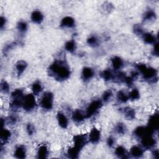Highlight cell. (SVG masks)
Masks as SVG:
<instances>
[{"mask_svg":"<svg viewBox=\"0 0 159 159\" xmlns=\"http://www.w3.org/2000/svg\"><path fill=\"white\" fill-rule=\"evenodd\" d=\"M50 73L55 78L64 80L70 76L68 67L62 61H57L50 67Z\"/></svg>","mask_w":159,"mask_h":159,"instance_id":"6da1fadb","label":"cell"},{"mask_svg":"<svg viewBox=\"0 0 159 159\" xmlns=\"http://www.w3.org/2000/svg\"><path fill=\"white\" fill-rule=\"evenodd\" d=\"M35 96L34 94H28V95L24 96L22 102V107L24 108V110L29 111L33 110L35 107Z\"/></svg>","mask_w":159,"mask_h":159,"instance_id":"7a4b0ae2","label":"cell"},{"mask_svg":"<svg viewBox=\"0 0 159 159\" xmlns=\"http://www.w3.org/2000/svg\"><path fill=\"white\" fill-rule=\"evenodd\" d=\"M54 96L50 92H46L43 94L40 99V105L44 110H51L53 106Z\"/></svg>","mask_w":159,"mask_h":159,"instance_id":"3957f363","label":"cell"},{"mask_svg":"<svg viewBox=\"0 0 159 159\" xmlns=\"http://www.w3.org/2000/svg\"><path fill=\"white\" fill-rule=\"evenodd\" d=\"M102 105V102L98 100L94 101V102L90 103L87 109H86V113H85L86 118H90L93 116V115H95V114H96L100 109Z\"/></svg>","mask_w":159,"mask_h":159,"instance_id":"277c9868","label":"cell"},{"mask_svg":"<svg viewBox=\"0 0 159 159\" xmlns=\"http://www.w3.org/2000/svg\"><path fill=\"white\" fill-rule=\"evenodd\" d=\"M141 139L142 147L147 149L154 147L155 144V139L152 136V133H148L146 134Z\"/></svg>","mask_w":159,"mask_h":159,"instance_id":"5b68a950","label":"cell"},{"mask_svg":"<svg viewBox=\"0 0 159 159\" xmlns=\"http://www.w3.org/2000/svg\"><path fill=\"white\" fill-rule=\"evenodd\" d=\"M87 136L89 142L93 144L97 143L100 140L101 132L96 127H93L90 130L88 134H87Z\"/></svg>","mask_w":159,"mask_h":159,"instance_id":"8992f818","label":"cell"},{"mask_svg":"<svg viewBox=\"0 0 159 159\" xmlns=\"http://www.w3.org/2000/svg\"><path fill=\"white\" fill-rule=\"evenodd\" d=\"M142 74L144 76V78L148 80H152L153 79H155L157 75V72L154 68H147L145 69Z\"/></svg>","mask_w":159,"mask_h":159,"instance_id":"52a82bcc","label":"cell"},{"mask_svg":"<svg viewBox=\"0 0 159 159\" xmlns=\"http://www.w3.org/2000/svg\"><path fill=\"white\" fill-rule=\"evenodd\" d=\"M57 121L59 125L62 128H67L68 125V120L66 115L63 113H59L57 114Z\"/></svg>","mask_w":159,"mask_h":159,"instance_id":"ba28073f","label":"cell"},{"mask_svg":"<svg viewBox=\"0 0 159 159\" xmlns=\"http://www.w3.org/2000/svg\"><path fill=\"white\" fill-rule=\"evenodd\" d=\"M129 154L135 158H140L144 154V149L139 146H134L130 150Z\"/></svg>","mask_w":159,"mask_h":159,"instance_id":"9c48e42d","label":"cell"},{"mask_svg":"<svg viewBox=\"0 0 159 159\" xmlns=\"http://www.w3.org/2000/svg\"><path fill=\"white\" fill-rule=\"evenodd\" d=\"M44 19V16H43V14L42 13L39 11H34L32 14H31V19L34 23L39 24Z\"/></svg>","mask_w":159,"mask_h":159,"instance_id":"30bf717a","label":"cell"},{"mask_svg":"<svg viewBox=\"0 0 159 159\" xmlns=\"http://www.w3.org/2000/svg\"><path fill=\"white\" fill-rule=\"evenodd\" d=\"M26 155V150L24 146H19L14 150V156L18 158H24Z\"/></svg>","mask_w":159,"mask_h":159,"instance_id":"8fae6325","label":"cell"},{"mask_svg":"<svg viewBox=\"0 0 159 159\" xmlns=\"http://www.w3.org/2000/svg\"><path fill=\"white\" fill-rule=\"evenodd\" d=\"M86 118L85 114L80 110H76L72 114V118L75 122H81Z\"/></svg>","mask_w":159,"mask_h":159,"instance_id":"7c38bea8","label":"cell"},{"mask_svg":"<svg viewBox=\"0 0 159 159\" xmlns=\"http://www.w3.org/2000/svg\"><path fill=\"white\" fill-rule=\"evenodd\" d=\"M49 152V149L47 146H46L45 145H42L38 149L37 155L38 156V158H45L47 157Z\"/></svg>","mask_w":159,"mask_h":159,"instance_id":"4fadbf2b","label":"cell"},{"mask_svg":"<svg viewBox=\"0 0 159 159\" xmlns=\"http://www.w3.org/2000/svg\"><path fill=\"white\" fill-rule=\"evenodd\" d=\"M75 25V21L71 17H65L61 21V26L64 27H72Z\"/></svg>","mask_w":159,"mask_h":159,"instance_id":"5bb4252c","label":"cell"},{"mask_svg":"<svg viewBox=\"0 0 159 159\" xmlns=\"http://www.w3.org/2000/svg\"><path fill=\"white\" fill-rule=\"evenodd\" d=\"M93 75L94 71L91 68L89 67H86L83 70L82 76L85 80H89L90 79H91L93 77Z\"/></svg>","mask_w":159,"mask_h":159,"instance_id":"9a60e30c","label":"cell"},{"mask_svg":"<svg viewBox=\"0 0 159 159\" xmlns=\"http://www.w3.org/2000/svg\"><path fill=\"white\" fill-rule=\"evenodd\" d=\"M112 65L114 69L116 70H119L123 66V61L119 57H116L112 59Z\"/></svg>","mask_w":159,"mask_h":159,"instance_id":"2e32d148","label":"cell"},{"mask_svg":"<svg viewBox=\"0 0 159 159\" xmlns=\"http://www.w3.org/2000/svg\"><path fill=\"white\" fill-rule=\"evenodd\" d=\"M143 39L146 43L149 44H155V37L154 34L150 33H145L143 34Z\"/></svg>","mask_w":159,"mask_h":159,"instance_id":"e0dca14e","label":"cell"},{"mask_svg":"<svg viewBox=\"0 0 159 159\" xmlns=\"http://www.w3.org/2000/svg\"><path fill=\"white\" fill-rule=\"evenodd\" d=\"M115 154L118 157L125 158L127 155V153L124 147L118 146L115 149Z\"/></svg>","mask_w":159,"mask_h":159,"instance_id":"ac0fdd59","label":"cell"},{"mask_svg":"<svg viewBox=\"0 0 159 159\" xmlns=\"http://www.w3.org/2000/svg\"><path fill=\"white\" fill-rule=\"evenodd\" d=\"M42 90V87L40 83L35 82L32 85V94H34L35 96L39 95V93H41Z\"/></svg>","mask_w":159,"mask_h":159,"instance_id":"d6986e66","label":"cell"},{"mask_svg":"<svg viewBox=\"0 0 159 159\" xmlns=\"http://www.w3.org/2000/svg\"><path fill=\"white\" fill-rule=\"evenodd\" d=\"M11 132L9 131L8 129H3L2 134H1V141L4 143L7 142L11 138Z\"/></svg>","mask_w":159,"mask_h":159,"instance_id":"ffe728a7","label":"cell"},{"mask_svg":"<svg viewBox=\"0 0 159 159\" xmlns=\"http://www.w3.org/2000/svg\"><path fill=\"white\" fill-rule=\"evenodd\" d=\"M124 114L126 119H127L128 120H131L135 118V113L133 109L128 107L124 110Z\"/></svg>","mask_w":159,"mask_h":159,"instance_id":"44dd1931","label":"cell"},{"mask_svg":"<svg viewBox=\"0 0 159 159\" xmlns=\"http://www.w3.org/2000/svg\"><path fill=\"white\" fill-rule=\"evenodd\" d=\"M129 99L131 100H137L140 98V93L139 91L137 89H133L130 91L128 94Z\"/></svg>","mask_w":159,"mask_h":159,"instance_id":"7402d4cb","label":"cell"},{"mask_svg":"<svg viewBox=\"0 0 159 159\" xmlns=\"http://www.w3.org/2000/svg\"><path fill=\"white\" fill-rule=\"evenodd\" d=\"M117 97L119 102L122 103H125L129 99L128 95H127V94L123 91H120L118 93Z\"/></svg>","mask_w":159,"mask_h":159,"instance_id":"603a6c76","label":"cell"},{"mask_svg":"<svg viewBox=\"0 0 159 159\" xmlns=\"http://www.w3.org/2000/svg\"><path fill=\"white\" fill-rule=\"evenodd\" d=\"M26 63L24 61H20L19 62L16 66V68L17 71L18 72L19 74H22L23 72L24 71V70L26 68Z\"/></svg>","mask_w":159,"mask_h":159,"instance_id":"cb8c5ba5","label":"cell"},{"mask_svg":"<svg viewBox=\"0 0 159 159\" xmlns=\"http://www.w3.org/2000/svg\"><path fill=\"white\" fill-rule=\"evenodd\" d=\"M66 49L67 50V51L70 52H73L76 49V45L74 41L73 40H70L67 42L66 44Z\"/></svg>","mask_w":159,"mask_h":159,"instance_id":"d4e9b609","label":"cell"},{"mask_svg":"<svg viewBox=\"0 0 159 159\" xmlns=\"http://www.w3.org/2000/svg\"><path fill=\"white\" fill-rule=\"evenodd\" d=\"M102 77L105 80H110L112 78H114L113 74L110 70H105L102 73Z\"/></svg>","mask_w":159,"mask_h":159,"instance_id":"484cf974","label":"cell"},{"mask_svg":"<svg viewBox=\"0 0 159 159\" xmlns=\"http://www.w3.org/2000/svg\"><path fill=\"white\" fill-rule=\"evenodd\" d=\"M116 131L118 134H123L125 133L126 131V127L124 124H119L116 127Z\"/></svg>","mask_w":159,"mask_h":159,"instance_id":"4316f807","label":"cell"},{"mask_svg":"<svg viewBox=\"0 0 159 159\" xmlns=\"http://www.w3.org/2000/svg\"><path fill=\"white\" fill-rule=\"evenodd\" d=\"M27 24L25 22H20L18 25V29L21 32H25L27 29Z\"/></svg>","mask_w":159,"mask_h":159,"instance_id":"83f0119b","label":"cell"},{"mask_svg":"<svg viewBox=\"0 0 159 159\" xmlns=\"http://www.w3.org/2000/svg\"><path fill=\"white\" fill-rule=\"evenodd\" d=\"M113 95V93L110 90H108L105 92L104 95L103 96V99L104 102H107L108 100H110Z\"/></svg>","mask_w":159,"mask_h":159,"instance_id":"f1b7e54d","label":"cell"},{"mask_svg":"<svg viewBox=\"0 0 159 159\" xmlns=\"http://www.w3.org/2000/svg\"><path fill=\"white\" fill-rule=\"evenodd\" d=\"M88 43L91 46H95L98 44V39L96 37H93V36H92V37L88 39Z\"/></svg>","mask_w":159,"mask_h":159,"instance_id":"f546056e","label":"cell"},{"mask_svg":"<svg viewBox=\"0 0 159 159\" xmlns=\"http://www.w3.org/2000/svg\"><path fill=\"white\" fill-rule=\"evenodd\" d=\"M155 18V13L152 11H148L145 14V19L146 20H148V21H150L152 19Z\"/></svg>","mask_w":159,"mask_h":159,"instance_id":"4dcf8cb0","label":"cell"},{"mask_svg":"<svg viewBox=\"0 0 159 159\" xmlns=\"http://www.w3.org/2000/svg\"><path fill=\"white\" fill-rule=\"evenodd\" d=\"M1 91H4V93H7V92L9 91L10 86L6 82H4L1 83Z\"/></svg>","mask_w":159,"mask_h":159,"instance_id":"1f68e13d","label":"cell"},{"mask_svg":"<svg viewBox=\"0 0 159 159\" xmlns=\"http://www.w3.org/2000/svg\"><path fill=\"white\" fill-rule=\"evenodd\" d=\"M26 129H27V131L28 134L29 135H32L34 132V127L31 124H29L27 126Z\"/></svg>","mask_w":159,"mask_h":159,"instance_id":"d6a6232c","label":"cell"},{"mask_svg":"<svg viewBox=\"0 0 159 159\" xmlns=\"http://www.w3.org/2000/svg\"><path fill=\"white\" fill-rule=\"evenodd\" d=\"M115 144V140L113 137H110V138H108L107 141V144L110 147H113L114 145Z\"/></svg>","mask_w":159,"mask_h":159,"instance_id":"836d02e7","label":"cell"},{"mask_svg":"<svg viewBox=\"0 0 159 159\" xmlns=\"http://www.w3.org/2000/svg\"><path fill=\"white\" fill-rule=\"evenodd\" d=\"M158 44L157 43H155L154 44V52L155 55H158Z\"/></svg>","mask_w":159,"mask_h":159,"instance_id":"e575fe53","label":"cell"},{"mask_svg":"<svg viewBox=\"0 0 159 159\" xmlns=\"http://www.w3.org/2000/svg\"><path fill=\"white\" fill-rule=\"evenodd\" d=\"M158 154H159V153H158V150H154L153 151V155H154V158H158V156H159Z\"/></svg>","mask_w":159,"mask_h":159,"instance_id":"d590c367","label":"cell"}]
</instances>
